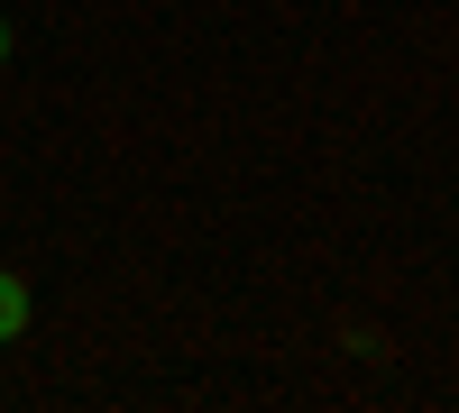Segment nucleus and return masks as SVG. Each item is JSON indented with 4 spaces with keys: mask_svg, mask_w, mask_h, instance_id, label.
I'll use <instances>...</instances> for the list:
<instances>
[{
    "mask_svg": "<svg viewBox=\"0 0 459 413\" xmlns=\"http://www.w3.org/2000/svg\"><path fill=\"white\" fill-rule=\"evenodd\" d=\"M0 65H10V19H0Z\"/></svg>",
    "mask_w": 459,
    "mask_h": 413,
    "instance_id": "obj_2",
    "label": "nucleus"
},
{
    "mask_svg": "<svg viewBox=\"0 0 459 413\" xmlns=\"http://www.w3.org/2000/svg\"><path fill=\"white\" fill-rule=\"evenodd\" d=\"M19 331H28V285L0 276V340H19Z\"/></svg>",
    "mask_w": 459,
    "mask_h": 413,
    "instance_id": "obj_1",
    "label": "nucleus"
}]
</instances>
